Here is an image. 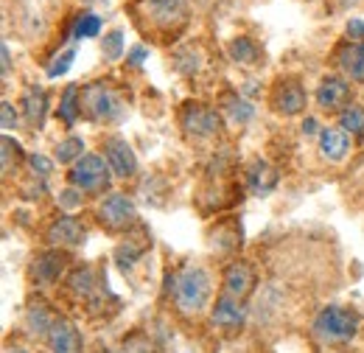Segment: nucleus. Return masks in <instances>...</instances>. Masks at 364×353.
Returning <instances> with one entry per match:
<instances>
[{
	"label": "nucleus",
	"mask_w": 364,
	"mask_h": 353,
	"mask_svg": "<svg viewBox=\"0 0 364 353\" xmlns=\"http://www.w3.org/2000/svg\"><path fill=\"white\" fill-rule=\"evenodd\" d=\"M171 303L182 317H199L213 295V278L205 266L185 264L171 275Z\"/></svg>",
	"instance_id": "f257e3e1"
},
{
	"label": "nucleus",
	"mask_w": 364,
	"mask_h": 353,
	"mask_svg": "<svg viewBox=\"0 0 364 353\" xmlns=\"http://www.w3.org/2000/svg\"><path fill=\"white\" fill-rule=\"evenodd\" d=\"M359 325H362L359 311L345 309V306H325L317 311L311 322V334L322 345H342V342L356 339Z\"/></svg>",
	"instance_id": "f03ea898"
},
{
	"label": "nucleus",
	"mask_w": 364,
	"mask_h": 353,
	"mask_svg": "<svg viewBox=\"0 0 364 353\" xmlns=\"http://www.w3.org/2000/svg\"><path fill=\"white\" fill-rule=\"evenodd\" d=\"M82 112L95 124H118L127 115L121 93L104 82H92L82 88Z\"/></svg>",
	"instance_id": "7ed1b4c3"
},
{
	"label": "nucleus",
	"mask_w": 364,
	"mask_h": 353,
	"mask_svg": "<svg viewBox=\"0 0 364 353\" xmlns=\"http://www.w3.org/2000/svg\"><path fill=\"white\" fill-rule=\"evenodd\" d=\"M180 127L193 140H210L222 130V112L199 101H185L180 110Z\"/></svg>",
	"instance_id": "20e7f679"
},
{
	"label": "nucleus",
	"mask_w": 364,
	"mask_h": 353,
	"mask_svg": "<svg viewBox=\"0 0 364 353\" xmlns=\"http://www.w3.org/2000/svg\"><path fill=\"white\" fill-rule=\"evenodd\" d=\"M70 185L73 188H79V191H85V194H92V191H101V188H107L109 185V179H112V169H109V163L104 160V154H85L79 163H73L70 166Z\"/></svg>",
	"instance_id": "39448f33"
},
{
	"label": "nucleus",
	"mask_w": 364,
	"mask_h": 353,
	"mask_svg": "<svg viewBox=\"0 0 364 353\" xmlns=\"http://www.w3.org/2000/svg\"><path fill=\"white\" fill-rule=\"evenodd\" d=\"M95 216L101 221V227L121 233V230H129L137 224V208L127 194H107V196H101Z\"/></svg>",
	"instance_id": "423d86ee"
},
{
	"label": "nucleus",
	"mask_w": 364,
	"mask_h": 353,
	"mask_svg": "<svg viewBox=\"0 0 364 353\" xmlns=\"http://www.w3.org/2000/svg\"><path fill=\"white\" fill-rule=\"evenodd\" d=\"M101 154H104V160L109 163L112 176H118V179H129V176H135L137 154L124 137H118V135L104 137V143H101Z\"/></svg>",
	"instance_id": "0eeeda50"
},
{
	"label": "nucleus",
	"mask_w": 364,
	"mask_h": 353,
	"mask_svg": "<svg viewBox=\"0 0 364 353\" xmlns=\"http://www.w3.org/2000/svg\"><path fill=\"white\" fill-rule=\"evenodd\" d=\"M143 14L154 28L182 26L188 17V0H143Z\"/></svg>",
	"instance_id": "6e6552de"
},
{
	"label": "nucleus",
	"mask_w": 364,
	"mask_h": 353,
	"mask_svg": "<svg viewBox=\"0 0 364 353\" xmlns=\"http://www.w3.org/2000/svg\"><path fill=\"white\" fill-rule=\"evenodd\" d=\"M46 238L53 250H76V247L85 244L87 233H85V224L79 219H73V216H59L56 221H50Z\"/></svg>",
	"instance_id": "1a4fd4ad"
},
{
	"label": "nucleus",
	"mask_w": 364,
	"mask_h": 353,
	"mask_svg": "<svg viewBox=\"0 0 364 353\" xmlns=\"http://www.w3.org/2000/svg\"><path fill=\"white\" fill-rule=\"evenodd\" d=\"M255 289V269L247 261H232L225 269V278H222V295H228L232 300H247Z\"/></svg>",
	"instance_id": "9d476101"
},
{
	"label": "nucleus",
	"mask_w": 364,
	"mask_h": 353,
	"mask_svg": "<svg viewBox=\"0 0 364 353\" xmlns=\"http://www.w3.org/2000/svg\"><path fill=\"white\" fill-rule=\"evenodd\" d=\"M306 104H309V95H306V90L297 79H286L274 88L272 110L277 115H286V118L300 115V112H306Z\"/></svg>",
	"instance_id": "9b49d317"
},
{
	"label": "nucleus",
	"mask_w": 364,
	"mask_h": 353,
	"mask_svg": "<svg viewBox=\"0 0 364 353\" xmlns=\"http://www.w3.org/2000/svg\"><path fill=\"white\" fill-rule=\"evenodd\" d=\"M46 342L50 353H82V334H79V328H76L70 320H65V317H56L53 328L48 331Z\"/></svg>",
	"instance_id": "f8f14e48"
},
{
	"label": "nucleus",
	"mask_w": 364,
	"mask_h": 353,
	"mask_svg": "<svg viewBox=\"0 0 364 353\" xmlns=\"http://www.w3.org/2000/svg\"><path fill=\"white\" fill-rule=\"evenodd\" d=\"M20 115L26 118V124L31 130H40L48 118V95L40 85H31V88L23 90V98H20Z\"/></svg>",
	"instance_id": "ddd939ff"
},
{
	"label": "nucleus",
	"mask_w": 364,
	"mask_h": 353,
	"mask_svg": "<svg viewBox=\"0 0 364 353\" xmlns=\"http://www.w3.org/2000/svg\"><path fill=\"white\" fill-rule=\"evenodd\" d=\"M68 269V258L62 250H46L31 261V278L37 283H56Z\"/></svg>",
	"instance_id": "4468645a"
},
{
	"label": "nucleus",
	"mask_w": 364,
	"mask_h": 353,
	"mask_svg": "<svg viewBox=\"0 0 364 353\" xmlns=\"http://www.w3.org/2000/svg\"><path fill=\"white\" fill-rule=\"evenodd\" d=\"M350 98V85L342 76H325L317 88V104L322 110H345Z\"/></svg>",
	"instance_id": "2eb2a0df"
},
{
	"label": "nucleus",
	"mask_w": 364,
	"mask_h": 353,
	"mask_svg": "<svg viewBox=\"0 0 364 353\" xmlns=\"http://www.w3.org/2000/svg\"><path fill=\"white\" fill-rule=\"evenodd\" d=\"M348 149H350V137L345 130H339V127H322L319 130V152L325 160L342 163L348 157Z\"/></svg>",
	"instance_id": "dca6fc26"
},
{
	"label": "nucleus",
	"mask_w": 364,
	"mask_h": 353,
	"mask_svg": "<svg viewBox=\"0 0 364 353\" xmlns=\"http://www.w3.org/2000/svg\"><path fill=\"white\" fill-rule=\"evenodd\" d=\"M244 320H247V309H244L241 300H232L228 295L216 297V303H213V309H210V322H213V325L238 328V325H244Z\"/></svg>",
	"instance_id": "f3484780"
},
{
	"label": "nucleus",
	"mask_w": 364,
	"mask_h": 353,
	"mask_svg": "<svg viewBox=\"0 0 364 353\" xmlns=\"http://www.w3.org/2000/svg\"><path fill=\"white\" fill-rule=\"evenodd\" d=\"M336 65L339 70L356 82V85H364V43H348L339 53H336Z\"/></svg>",
	"instance_id": "a211bd4d"
},
{
	"label": "nucleus",
	"mask_w": 364,
	"mask_h": 353,
	"mask_svg": "<svg viewBox=\"0 0 364 353\" xmlns=\"http://www.w3.org/2000/svg\"><path fill=\"white\" fill-rule=\"evenodd\" d=\"M219 112L228 118L230 124H247V121L255 118V107H252L247 98H241L238 93H228V95L219 101Z\"/></svg>",
	"instance_id": "6ab92c4d"
},
{
	"label": "nucleus",
	"mask_w": 364,
	"mask_h": 353,
	"mask_svg": "<svg viewBox=\"0 0 364 353\" xmlns=\"http://www.w3.org/2000/svg\"><path fill=\"white\" fill-rule=\"evenodd\" d=\"M247 185H250L252 194H261L264 196V194H269L274 185H277V172H274L267 160H255L250 166V172H247Z\"/></svg>",
	"instance_id": "aec40b11"
},
{
	"label": "nucleus",
	"mask_w": 364,
	"mask_h": 353,
	"mask_svg": "<svg viewBox=\"0 0 364 353\" xmlns=\"http://www.w3.org/2000/svg\"><path fill=\"white\" fill-rule=\"evenodd\" d=\"M82 115V85H68L59 98V118L65 127H73Z\"/></svg>",
	"instance_id": "412c9836"
},
{
	"label": "nucleus",
	"mask_w": 364,
	"mask_h": 353,
	"mask_svg": "<svg viewBox=\"0 0 364 353\" xmlns=\"http://www.w3.org/2000/svg\"><path fill=\"white\" fill-rule=\"evenodd\" d=\"M85 154H87V152H85V140H82L79 135H68V137L59 140L56 149H53V157H56L59 166H73V163H79Z\"/></svg>",
	"instance_id": "4be33fe9"
},
{
	"label": "nucleus",
	"mask_w": 364,
	"mask_h": 353,
	"mask_svg": "<svg viewBox=\"0 0 364 353\" xmlns=\"http://www.w3.org/2000/svg\"><path fill=\"white\" fill-rule=\"evenodd\" d=\"M53 322H56V317H53L43 303H40V306H31L28 314H26V325H28V331H31L34 337H48V331L53 328Z\"/></svg>",
	"instance_id": "5701e85b"
},
{
	"label": "nucleus",
	"mask_w": 364,
	"mask_h": 353,
	"mask_svg": "<svg viewBox=\"0 0 364 353\" xmlns=\"http://www.w3.org/2000/svg\"><path fill=\"white\" fill-rule=\"evenodd\" d=\"M228 53L232 62H238V65H250V62L258 59V45L252 43L250 37H235V40H230Z\"/></svg>",
	"instance_id": "b1692460"
},
{
	"label": "nucleus",
	"mask_w": 364,
	"mask_h": 353,
	"mask_svg": "<svg viewBox=\"0 0 364 353\" xmlns=\"http://www.w3.org/2000/svg\"><path fill=\"white\" fill-rule=\"evenodd\" d=\"M339 130L362 137L364 135V107H359V104H348V107L339 112Z\"/></svg>",
	"instance_id": "393cba45"
},
{
	"label": "nucleus",
	"mask_w": 364,
	"mask_h": 353,
	"mask_svg": "<svg viewBox=\"0 0 364 353\" xmlns=\"http://www.w3.org/2000/svg\"><path fill=\"white\" fill-rule=\"evenodd\" d=\"M98 31H101V17L92 11H82L73 20V40H90V37H98Z\"/></svg>",
	"instance_id": "a878e982"
},
{
	"label": "nucleus",
	"mask_w": 364,
	"mask_h": 353,
	"mask_svg": "<svg viewBox=\"0 0 364 353\" xmlns=\"http://www.w3.org/2000/svg\"><path fill=\"white\" fill-rule=\"evenodd\" d=\"M68 286L73 289V295H79V297H90L92 292H95V278H92V269H87V266L76 269V272L70 275Z\"/></svg>",
	"instance_id": "bb28decb"
},
{
	"label": "nucleus",
	"mask_w": 364,
	"mask_h": 353,
	"mask_svg": "<svg viewBox=\"0 0 364 353\" xmlns=\"http://www.w3.org/2000/svg\"><path fill=\"white\" fill-rule=\"evenodd\" d=\"M73 59H76V48L70 45V48H65L59 56H53V59H50V65L46 68V76L48 79H59V76H65V73L70 70Z\"/></svg>",
	"instance_id": "cd10ccee"
},
{
	"label": "nucleus",
	"mask_w": 364,
	"mask_h": 353,
	"mask_svg": "<svg viewBox=\"0 0 364 353\" xmlns=\"http://www.w3.org/2000/svg\"><path fill=\"white\" fill-rule=\"evenodd\" d=\"M124 51H127V45H124V31H121V28H112V31L104 37V43H101V53H104V59L115 62V59H121V56H124Z\"/></svg>",
	"instance_id": "c85d7f7f"
},
{
	"label": "nucleus",
	"mask_w": 364,
	"mask_h": 353,
	"mask_svg": "<svg viewBox=\"0 0 364 353\" xmlns=\"http://www.w3.org/2000/svg\"><path fill=\"white\" fill-rule=\"evenodd\" d=\"M140 255H143V247H137L135 241L121 244V247L115 250V261H118V266H121V269H129V266L135 264Z\"/></svg>",
	"instance_id": "c756f323"
},
{
	"label": "nucleus",
	"mask_w": 364,
	"mask_h": 353,
	"mask_svg": "<svg viewBox=\"0 0 364 353\" xmlns=\"http://www.w3.org/2000/svg\"><path fill=\"white\" fill-rule=\"evenodd\" d=\"M82 202H85V191H79L73 185H68L59 194V208H65V211H76V208H82Z\"/></svg>",
	"instance_id": "7c9ffc66"
},
{
	"label": "nucleus",
	"mask_w": 364,
	"mask_h": 353,
	"mask_svg": "<svg viewBox=\"0 0 364 353\" xmlns=\"http://www.w3.org/2000/svg\"><path fill=\"white\" fill-rule=\"evenodd\" d=\"M17 124H20V112L14 110L11 101H3V110H0V127H3V132H11Z\"/></svg>",
	"instance_id": "2f4dec72"
},
{
	"label": "nucleus",
	"mask_w": 364,
	"mask_h": 353,
	"mask_svg": "<svg viewBox=\"0 0 364 353\" xmlns=\"http://www.w3.org/2000/svg\"><path fill=\"white\" fill-rule=\"evenodd\" d=\"M28 163H31L34 174L40 176V179H46V176L53 174V163L48 160L46 154H28Z\"/></svg>",
	"instance_id": "473e14b6"
},
{
	"label": "nucleus",
	"mask_w": 364,
	"mask_h": 353,
	"mask_svg": "<svg viewBox=\"0 0 364 353\" xmlns=\"http://www.w3.org/2000/svg\"><path fill=\"white\" fill-rule=\"evenodd\" d=\"M146 56H149V48L146 45H135V48L127 51V65L129 68H140L146 62Z\"/></svg>",
	"instance_id": "72a5a7b5"
},
{
	"label": "nucleus",
	"mask_w": 364,
	"mask_h": 353,
	"mask_svg": "<svg viewBox=\"0 0 364 353\" xmlns=\"http://www.w3.org/2000/svg\"><path fill=\"white\" fill-rule=\"evenodd\" d=\"M348 37H350V43H356V40H362L364 43V23L362 20H348Z\"/></svg>",
	"instance_id": "f704fd0d"
},
{
	"label": "nucleus",
	"mask_w": 364,
	"mask_h": 353,
	"mask_svg": "<svg viewBox=\"0 0 364 353\" xmlns=\"http://www.w3.org/2000/svg\"><path fill=\"white\" fill-rule=\"evenodd\" d=\"M11 70V53H9V45L3 43V76H9Z\"/></svg>",
	"instance_id": "c9c22d12"
},
{
	"label": "nucleus",
	"mask_w": 364,
	"mask_h": 353,
	"mask_svg": "<svg viewBox=\"0 0 364 353\" xmlns=\"http://www.w3.org/2000/svg\"><path fill=\"white\" fill-rule=\"evenodd\" d=\"M317 130L319 127H317V121H314V118H306V121H303V132L306 135H319Z\"/></svg>",
	"instance_id": "e433bc0d"
},
{
	"label": "nucleus",
	"mask_w": 364,
	"mask_h": 353,
	"mask_svg": "<svg viewBox=\"0 0 364 353\" xmlns=\"http://www.w3.org/2000/svg\"><path fill=\"white\" fill-rule=\"evenodd\" d=\"M9 353H28V351H26V348H11Z\"/></svg>",
	"instance_id": "4c0bfd02"
},
{
	"label": "nucleus",
	"mask_w": 364,
	"mask_h": 353,
	"mask_svg": "<svg viewBox=\"0 0 364 353\" xmlns=\"http://www.w3.org/2000/svg\"><path fill=\"white\" fill-rule=\"evenodd\" d=\"M121 353H129V351H121Z\"/></svg>",
	"instance_id": "58836bf2"
}]
</instances>
